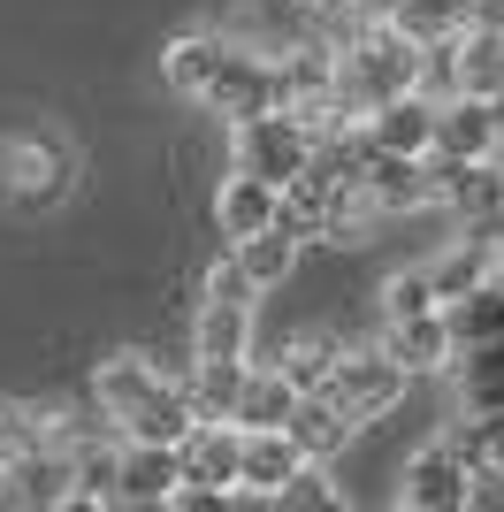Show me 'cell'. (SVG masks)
<instances>
[{
  "label": "cell",
  "mask_w": 504,
  "mask_h": 512,
  "mask_svg": "<svg viewBox=\"0 0 504 512\" xmlns=\"http://www.w3.org/2000/svg\"><path fill=\"white\" fill-rule=\"evenodd\" d=\"M92 398L130 444H184L199 428V406H191L184 383H168L146 352H107L100 375H92Z\"/></svg>",
  "instance_id": "obj_1"
},
{
  "label": "cell",
  "mask_w": 504,
  "mask_h": 512,
  "mask_svg": "<svg viewBox=\"0 0 504 512\" xmlns=\"http://www.w3.org/2000/svg\"><path fill=\"white\" fill-rule=\"evenodd\" d=\"M413 85H420V46L405 39L398 23H359L352 46L336 54V100L352 107L359 123H367L382 100L413 92Z\"/></svg>",
  "instance_id": "obj_2"
},
{
  "label": "cell",
  "mask_w": 504,
  "mask_h": 512,
  "mask_svg": "<svg viewBox=\"0 0 504 512\" xmlns=\"http://www.w3.org/2000/svg\"><path fill=\"white\" fill-rule=\"evenodd\" d=\"M230 161L252 176H268V184H298V176L314 169V138L298 130L291 107H260V115H237L230 123Z\"/></svg>",
  "instance_id": "obj_3"
},
{
  "label": "cell",
  "mask_w": 504,
  "mask_h": 512,
  "mask_svg": "<svg viewBox=\"0 0 504 512\" xmlns=\"http://www.w3.org/2000/svg\"><path fill=\"white\" fill-rule=\"evenodd\" d=\"M405 383H413V367L390 360L382 344H375V352H367V344H344V352H336V367H329V398L352 413L359 428L390 421V413H398V398H405Z\"/></svg>",
  "instance_id": "obj_4"
},
{
  "label": "cell",
  "mask_w": 504,
  "mask_h": 512,
  "mask_svg": "<svg viewBox=\"0 0 504 512\" xmlns=\"http://www.w3.org/2000/svg\"><path fill=\"white\" fill-rule=\"evenodd\" d=\"M474 482H482V467H466L451 444H420L413 459H405L398 505L405 512H466L474 505Z\"/></svg>",
  "instance_id": "obj_5"
},
{
  "label": "cell",
  "mask_w": 504,
  "mask_h": 512,
  "mask_svg": "<svg viewBox=\"0 0 504 512\" xmlns=\"http://www.w3.org/2000/svg\"><path fill=\"white\" fill-rule=\"evenodd\" d=\"M199 107L207 115H260V107H275V54H260V46H237L222 54V69L207 77V92H199Z\"/></svg>",
  "instance_id": "obj_6"
},
{
  "label": "cell",
  "mask_w": 504,
  "mask_h": 512,
  "mask_svg": "<svg viewBox=\"0 0 504 512\" xmlns=\"http://www.w3.org/2000/svg\"><path fill=\"white\" fill-rule=\"evenodd\" d=\"M359 184H367L375 214H420V207H443V184H436V161H428V153H375Z\"/></svg>",
  "instance_id": "obj_7"
},
{
  "label": "cell",
  "mask_w": 504,
  "mask_h": 512,
  "mask_svg": "<svg viewBox=\"0 0 504 512\" xmlns=\"http://www.w3.org/2000/svg\"><path fill=\"white\" fill-rule=\"evenodd\" d=\"M69 497H77V451L62 444H31L0 467V505H69Z\"/></svg>",
  "instance_id": "obj_8"
},
{
  "label": "cell",
  "mask_w": 504,
  "mask_h": 512,
  "mask_svg": "<svg viewBox=\"0 0 504 512\" xmlns=\"http://www.w3.org/2000/svg\"><path fill=\"white\" fill-rule=\"evenodd\" d=\"M428 161H436L443 207L459 214V230H474V222L504 214V153H489V161H451V153H428Z\"/></svg>",
  "instance_id": "obj_9"
},
{
  "label": "cell",
  "mask_w": 504,
  "mask_h": 512,
  "mask_svg": "<svg viewBox=\"0 0 504 512\" xmlns=\"http://www.w3.org/2000/svg\"><path fill=\"white\" fill-rule=\"evenodd\" d=\"M237 451H245V428L237 421H199L176 444V467H184L176 490H237Z\"/></svg>",
  "instance_id": "obj_10"
},
{
  "label": "cell",
  "mask_w": 504,
  "mask_h": 512,
  "mask_svg": "<svg viewBox=\"0 0 504 512\" xmlns=\"http://www.w3.org/2000/svg\"><path fill=\"white\" fill-rule=\"evenodd\" d=\"M451 383H459V413L466 421L504 428V337L459 344V352H451Z\"/></svg>",
  "instance_id": "obj_11"
},
{
  "label": "cell",
  "mask_w": 504,
  "mask_h": 512,
  "mask_svg": "<svg viewBox=\"0 0 504 512\" xmlns=\"http://www.w3.org/2000/svg\"><path fill=\"white\" fill-rule=\"evenodd\" d=\"M436 153H451V161H489V153H504L497 107H489L482 92H451V100H436Z\"/></svg>",
  "instance_id": "obj_12"
},
{
  "label": "cell",
  "mask_w": 504,
  "mask_h": 512,
  "mask_svg": "<svg viewBox=\"0 0 504 512\" xmlns=\"http://www.w3.org/2000/svg\"><path fill=\"white\" fill-rule=\"evenodd\" d=\"M306 467L291 428H245V451H237V497H283V482Z\"/></svg>",
  "instance_id": "obj_13"
},
{
  "label": "cell",
  "mask_w": 504,
  "mask_h": 512,
  "mask_svg": "<svg viewBox=\"0 0 504 512\" xmlns=\"http://www.w3.org/2000/svg\"><path fill=\"white\" fill-rule=\"evenodd\" d=\"M359 130L375 138V153H436V100L413 85V92H398V100H382Z\"/></svg>",
  "instance_id": "obj_14"
},
{
  "label": "cell",
  "mask_w": 504,
  "mask_h": 512,
  "mask_svg": "<svg viewBox=\"0 0 504 512\" xmlns=\"http://www.w3.org/2000/svg\"><path fill=\"white\" fill-rule=\"evenodd\" d=\"M382 352L405 360L413 375H436V367H451L459 337H451V321H443V306H436V314H398L390 329H382Z\"/></svg>",
  "instance_id": "obj_15"
},
{
  "label": "cell",
  "mask_w": 504,
  "mask_h": 512,
  "mask_svg": "<svg viewBox=\"0 0 504 512\" xmlns=\"http://www.w3.org/2000/svg\"><path fill=\"white\" fill-rule=\"evenodd\" d=\"M252 306L260 299H222V291H207V299H199V329H191V352H199V360H245L252 352Z\"/></svg>",
  "instance_id": "obj_16"
},
{
  "label": "cell",
  "mask_w": 504,
  "mask_h": 512,
  "mask_svg": "<svg viewBox=\"0 0 504 512\" xmlns=\"http://www.w3.org/2000/svg\"><path fill=\"white\" fill-rule=\"evenodd\" d=\"M275 207H283V184H268V176L237 169L230 184H222V199H214V222H222V237H252V230H275Z\"/></svg>",
  "instance_id": "obj_17"
},
{
  "label": "cell",
  "mask_w": 504,
  "mask_h": 512,
  "mask_svg": "<svg viewBox=\"0 0 504 512\" xmlns=\"http://www.w3.org/2000/svg\"><path fill=\"white\" fill-rule=\"evenodd\" d=\"M222 54H230V31H184V39H168V46H161V77H168V92L199 100V92H207V77L222 69Z\"/></svg>",
  "instance_id": "obj_18"
},
{
  "label": "cell",
  "mask_w": 504,
  "mask_h": 512,
  "mask_svg": "<svg viewBox=\"0 0 504 512\" xmlns=\"http://www.w3.org/2000/svg\"><path fill=\"white\" fill-rule=\"evenodd\" d=\"M176 444H123V505H176Z\"/></svg>",
  "instance_id": "obj_19"
},
{
  "label": "cell",
  "mask_w": 504,
  "mask_h": 512,
  "mask_svg": "<svg viewBox=\"0 0 504 512\" xmlns=\"http://www.w3.org/2000/svg\"><path fill=\"white\" fill-rule=\"evenodd\" d=\"M291 436H298V451H306V459H336V451L359 436V421L336 406L329 390H306V398H298V413H291Z\"/></svg>",
  "instance_id": "obj_20"
},
{
  "label": "cell",
  "mask_w": 504,
  "mask_h": 512,
  "mask_svg": "<svg viewBox=\"0 0 504 512\" xmlns=\"http://www.w3.org/2000/svg\"><path fill=\"white\" fill-rule=\"evenodd\" d=\"M428 276H436V291H443V299H459V291H474V283L504 276V245H489V237L459 230V237H451V253H443V260H428Z\"/></svg>",
  "instance_id": "obj_21"
},
{
  "label": "cell",
  "mask_w": 504,
  "mask_h": 512,
  "mask_svg": "<svg viewBox=\"0 0 504 512\" xmlns=\"http://www.w3.org/2000/svg\"><path fill=\"white\" fill-rule=\"evenodd\" d=\"M321 92H336V54H321V46H283V54H275V107L321 100Z\"/></svg>",
  "instance_id": "obj_22"
},
{
  "label": "cell",
  "mask_w": 504,
  "mask_h": 512,
  "mask_svg": "<svg viewBox=\"0 0 504 512\" xmlns=\"http://www.w3.org/2000/svg\"><path fill=\"white\" fill-rule=\"evenodd\" d=\"M245 360H191L184 390H191V406H199V421H237V398H245Z\"/></svg>",
  "instance_id": "obj_23"
},
{
  "label": "cell",
  "mask_w": 504,
  "mask_h": 512,
  "mask_svg": "<svg viewBox=\"0 0 504 512\" xmlns=\"http://www.w3.org/2000/svg\"><path fill=\"white\" fill-rule=\"evenodd\" d=\"M291 413H298V383L283 367H252L245 398H237V428H291Z\"/></svg>",
  "instance_id": "obj_24"
},
{
  "label": "cell",
  "mask_w": 504,
  "mask_h": 512,
  "mask_svg": "<svg viewBox=\"0 0 504 512\" xmlns=\"http://www.w3.org/2000/svg\"><path fill=\"white\" fill-rule=\"evenodd\" d=\"M443 321H451V337H459V344L504 337V276L474 283V291H459V299H443Z\"/></svg>",
  "instance_id": "obj_25"
},
{
  "label": "cell",
  "mask_w": 504,
  "mask_h": 512,
  "mask_svg": "<svg viewBox=\"0 0 504 512\" xmlns=\"http://www.w3.org/2000/svg\"><path fill=\"white\" fill-rule=\"evenodd\" d=\"M451 54H459V92H482V100L504 92V31H474L466 23L451 39Z\"/></svg>",
  "instance_id": "obj_26"
},
{
  "label": "cell",
  "mask_w": 504,
  "mask_h": 512,
  "mask_svg": "<svg viewBox=\"0 0 504 512\" xmlns=\"http://www.w3.org/2000/svg\"><path fill=\"white\" fill-rule=\"evenodd\" d=\"M390 23H398L413 46H443V39H459V31H466V0H398Z\"/></svg>",
  "instance_id": "obj_27"
},
{
  "label": "cell",
  "mask_w": 504,
  "mask_h": 512,
  "mask_svg": "<svg viewBox=\"0 0 504 512\" xmlns=\"http://www.w3.org/2000/svg\"><path fill=\"white\" fill-rule=\"evenodd\" d=\"M237 260H245V276L260 283V291H275V283L298 268V237L291 230H252V237H237Z\"/></svg>",
  "instance_id": "obj_28"
},
{
  "label": "cell",
  "mask_w": 504,
  "mask_h": 512,
  "mask_svg": "<svg viewBox=\"0 0 504 512\" xmlns=\"http://www.w3.org/2000/svg\"><path fill=\"white\" fill-rule=\"evenodd\" d=\"M336 352H344V344H329V337H291L275 367H283V375L298 383V398H306V390H329V367H336Z\"/></svg>",
  "instance_id": "obj_29"
},
{
  "label": "cell",
  "mask_w": 504,
  "mask_h": 512,
  "mask_svg": "<svg viewBox=\"0 0 504 512\" xmlns=\"http://www.w3.org/2000/svg\"><path fill=\"white\" fill-rule=\"evenodd\" d=\"M443 306V291H436V276L428 268H405V276H390V291H382V314L398 321V314H436Z\"/></svg>",
  "instance_id": "obj_30"
},
{
  "label": "cell",
  "mask_w": 504,
  "mask_h": 512,
  "mask_svg": "<svg viewBox=\"0 0 504 512\" xmlns=\"http://www.w3.org/2000/svg\"><path fill=\"white\" fill-rule=\"evenodd\" d=\"M31 444H46L39 406H16V398H0V467H8V459H23Z\"/></svg>",
  "instance_id": "obj_31"
},
{
  "label": "cell",
  "mask_w": 504,
  "mask_h": 512,
  "mask_svg": "<svg viewBox=\"0 0 504 512\" xmlns=\"http://www.w3.org/2000/svg\"><path fill=\"white\" fill-rule=\"evenodd\" d=\"M283 505H306V512H321V505H336V482H329V459H306V467L283 482Z\"/></svg>",
  "instance_id": "obj_32"
},
{
  "label": "cell",
  "mask_w": 504,
  "mask_h": 512,
  "mask_svg": "<svg viewBox=\"0 0 504 512\" xmlns=\"http://www.w3.org/2000/svg\"><path fill=\"white\" fill-rule=\"evenodd\" d=\"M466 23L474 31H504V0H466Z\"/></svg>",
  "instance_id": "obj_33"
},
{
  "label": "cell",
  "mask_w": 504,
  "mask_h": 512,
  "mask_svg": "<svg viewBox=\"0 0 504 512\" xmlns=\"http://www.w3.org/2000/svg\"><path fill=\"white\" fill-rule=\"evenodd\" d=\"M344 8H352L359 23H390V8H398V0H344Z\"/></svg>",
  "instance_id": "obj_34"
},
{
  "label": "cell",
  "mask_w": 504,
  "mask_h": 512,
  "mask_svg": "<svg viewBox=\"0 0 504 512\" xmlns=\"http://www.w3.org/2000/svg\"><path fill=\"white\" fill-rule=\"evenodd\" d=\"M482 474H489V482H504V428H489V467Z\"/></svg>",
  "instance_id": "obj_35"
},
{
  "label": "cell",
  "mask_w": 504,
  "mask_h": 512,
  "mask_svg": "<svg viewBox=\"0 0 504 512\" xmlns=\"http://www.w3.org/2000/svg\"><path fill=\"white\" fill-rule=\"evenodd\" d=\"M489 107H497V138H504V92H497V100H489Z\"/></svg>",
  "instance_id": "obj_36"
}]
</instances>
